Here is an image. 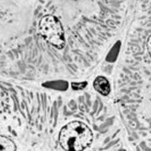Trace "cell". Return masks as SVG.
Returning a JSON list of instances; mask_svg holds the SVG:
<instances>
[{
    "label": "cell",
    "mask_w": 151,
    "mask_h": 151,
    "mask_svg": "<svg viewBox=\"0 0 151 151\" xmlns=\"http://www.w3.org/2000/svg\"><path fill=\"white\" fill-rule=\"evenodd\" d=\"M58 139L64 150L83 151L92 143L93 133L83 122L73 121L61 128Z\"/></svg>",
    "instance_id": "6da1fadb"
},
{
    "label": "cell",
    "mask_w": 151,
    "mask_h": 151,
    "mask_svg": "<svg viewBox=\"0 0 151 151\" xmlns=\"http://www.w3.org/2000/svg\"><path fill=\"white\" fill-rule=\"evenodd\" d=\"M43 86H46L47 88H54V89L65 91L68 88V83L65 81H51V82H47L46 83H44Z\"/></svg>",
    "instance_id": "5b68a950"
},
{
    "label": "cell",
    "mask_w": 151,
    "mask_h": 151,
    "mask_svg": "<svg viewBox=\"0 0 151 151\" xmlns=\"http://www.w3.org/2000/svg\"><path fill=\"white\" fill-rule=\"evenodd\" d=\"M147 52H148L149 57L150 56V36H149L147 39Z\"/></svg>",
    "instance_id": "52a82bcc"
},
{
    "label": "cell",
    "mask_w": 151,
    "mask_h": 151,
    "mask_svg": "<svg viewBox=\"0 0 151 151\" xmlns=\"http://www.w3.org/2000/svg\"><path fill=\"white\" fill-rule=\"evenodd\" d=\"M0 151H16V145L10 138L0 135Z\"/></svg>",
    "instance_id": "277c9868"
},
{
    "label": "cell",
    "mask_w": 151,
    "mask_h": 151,
    "mask_svg": "<svg viewBox=\"0 0 151 151\" xmlns=\"http://www.w3.org/2000/svg\"><path fill=\"white\" fill-rule=\"evenodd\" d=\"M38 30L42 38L54 47L61 50L65 47L66 38L63 27L55 16H43L38 23Z\"/></svg>",
    "instance_id": "7a4b0ae2"
},
{
    "label": "cell",
    "mask_w": 151,
    "mask_h": 151,
    "mask_svg": "<svg viewBox=\"0 0 151 151\" xmlns=\"http://www.w3.org/2000/svg\"><path fill=\"white\" fill-rule=\"evenodd\" d=\"M94 88L103 96H108L111 92V85L109 80L103 76H98L93 83Z\"/></svg>",
    "instance_id": "3957f363"
},
{
    "label": "cell",
    "mask_w": 151,
    "mask_h": 151,
    "mask_svg": "<svg viewBox=\"0 0 151 151\" xmlns=\"http://www.w3.org/2000/svg\"><path fill=\"white\" fill-rule=\"evenodd\" d=\"M88 85V83L86 81H84V82L81 83H72L71 86H72V88L73 90H82L83 88H85L86 87V86Z\"/></svg>",
    "instance_id": "8992f818"
}]
</instances>
